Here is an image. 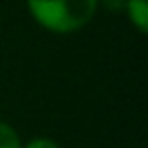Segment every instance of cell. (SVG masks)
Listing matches in <instances>:
<instances>
[{"label": "cell", "mask_w": 148, "mask_h": 148, "mask_svg": "<svg viewBox=\"0 0 148 148\" xmlns=\"http://www.w3.org/2000/svg\"><path fill=\"white\" fill-rule=\"evenodd\" d=\"M27 6L43 29L67 35L83 29L93 18L97 0H27Z\"/></svg>", "instance_id": "obj_1"}, {"label": "cell", "mask_w": 148, "mask_h": 148, "mask_svg": "<svg viewBox=\"0 0 148 148\" xmlns=\"http://www.w3.org/2000/svg\"><path fill=\"white\" fill-rule=\"evenodd\" d=\"M124 8L128 12V18L132 21V25L146 35L148 33V0H126Z\"/></svg>", "instance_id": "obj_2"}, {"label": "cell", "mask_w": 148, "mask_h": 148, "mask_svg": "<svg viewBox=\"0 0 148 148\" xmlns=\"http://www.w3.org/2000/svg\"><path fill=\"white\" fill-rule=\"evenodd\" d=\"M0 148H23L16 130L4 122H0Z\"/></svg>", "instance_id": "obj_3"}, {"label": "cell", "mask_w": 148, "mask_h": 148, "mask_svg": "<svg viewBox=\"0 0 148 148\" xmlns=\"http://www.w3.org/2000/svg\"><path fill=\"white\" fill-rule=\"evenodd\" d=\"M25 148H59V144L55 140H51V138H35Z\"/></svg>", "instance_id": "obj_4"}]
</instances>
